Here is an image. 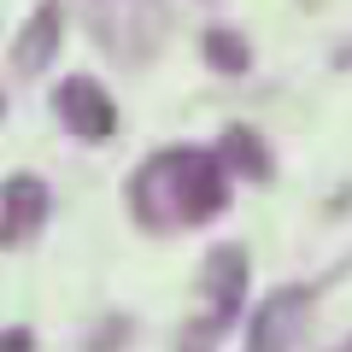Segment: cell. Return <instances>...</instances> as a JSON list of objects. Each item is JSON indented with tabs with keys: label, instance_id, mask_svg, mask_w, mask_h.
I'll use <instances>...</instances> for the list:
<instances>
[{
	"label": "cell",
	"instance_id": "7",
	"mask_svg": "<svg viewBox=\"0 0 352 352\" xmlns=\"http://www.w3.org/2000/svg\"><path fill=\"white\" fill-rule=\"evenodd\" d=\"M217 164H235L247 176H270V153H264V141L252 129H229L223 147H217Z\"/></svg>",
	"mask_w": 352,
	"mask_h": 352
},
{
	"label": "cell",
	"instance_id": "6",
	"mask_svg": "<svg viewBox=\"0 0 352 352\" xmlns=\"http://www.w3.org/2000/svg\"><path fill=\"white\" fill-rule=\"evenodd\" d=\"M247 247H212L206 252V270H200V288L217 311H235L241 294H247Z\"/></svg>",
	"mask_w": 352,
	"mask_h": 352
},
{
	"label": "cell",
	"instance_id": "8",
	"mask_svg": "<svg viewBox=\"0 0 352 352\" xmlns=\"http://www.w3.org/2000/svg\"><path fill=\"white\" fill-rule=\"evenodd\" d=\"M206 59H212L217 71H247V65H252V47L235 36V30H206Z\"/></svg>",
	"mask_w": 352,
	"mask_h": 352
},
{
	"label": "cell",
	"instance_id": "1",
	"mask_svg": "<svg viewBox=\"0 0 352 352\" xmlns=\"http://www.w3.org/2000/svg\"><path fill=\"white\" fill-rule=\"evenodd\" d=\"M223 200H229L223 164H217V153H200V147L153 153L135 170V182H129V206H135V217L153 223V229L200 223V217L223 212Z\"/></svg>",
	"mask_w": 352,
	"mask_h": 352
},
{
	"label": "cell",
	"instance_id": "9",
	"mask_svg": "<svg viewBox=\"0 0 352 352\" xmlns=\"http://www.w3.org/2000/svg\"><path fill=\"white\" fill-rule=\"evenodd\" d=\"M0 352H36L30 329H6V335H0Z\"/></svg>",
	"mask_w": 352,
	"mask_h": 352
},
{
	"label": "cell",
	"instance_id": "5",
	"mask_svg": "<svg viewBox=\"0 0 352 352\" xmlns=\"http://www.w3.org/2000/svg\"><path fill=\"white\" fill-rule=\"evenodd\" d=\"M59 41H65V12H59V6H36L30 24L18 30V41H12V65L24 76L47 71V59L59 53Z\"/></svg>",
	"mask_w": 352,
	"mask_h": 352
},
{
	"label": "cell",
	"instance_id": "10",
	"mask_svg": "<svg viewBox=\"0 0 352 352\" xmlns=\"http://www.w3.org/2000/svg\"><path fill=\"white\" fill-rule=\"evenodd\" d=\"M346 352H352V340H346Z\"/></svg>",
	"mask_w": 352,
	"mask_h": 352
},
{
	"label": "cell",
	"instance_id": "3",
	"mask_svg": "<svg viewBox=\"0 0 352 352\" xmlns=\"http://www.w3.org/2000/svg\"><path fill=\"white\" fill-rule=\"evenodd\" d=\"M300 311H305V294H300V288H276L270 300L258 305L252 329H247V352H294Z\"/></svg>",
	"mask_w": 352,
	"mask_h": 352
},
{
	"label": "cell",
	"instance_id": "4",
	"mask_svg": "<svg viewBox=\"0 0 352 352\" xmlns=\"http://www.w3.org/2000/svg\"><path fill=\"white\" fill-rule=\"evenodd\" d=\"M59 118L76 129V135L100 141V135H112L118 106L106 100V88L94 82V76H71V82H59Z\"/></svg>",
	"mask_w": 352,
	"mask_h": 352
},
{
	"label": "cell",
	"instance_id": "2",
	"mask_svg": "<svg viewBox=\"0 0 352 352\" xmlns=\"http://www.w3.org/2000/svg\"><path fill=\"white\" fill-rule=\"evenodd\" d=\"M41 223H47V182L41 176H12L0 188V247L30 241Z\"/></svg>",
	"mask_w": 352,
	"mask_h": 352
}]
</instances>
